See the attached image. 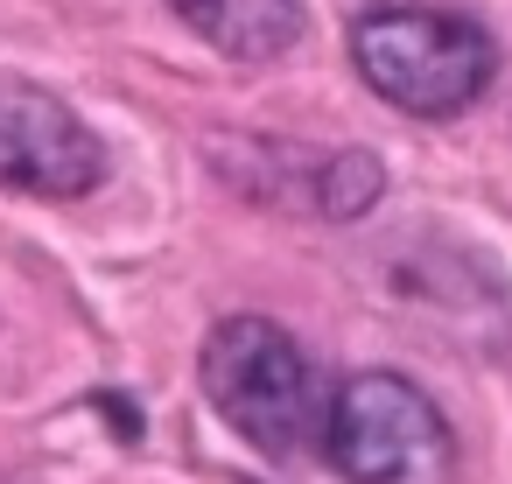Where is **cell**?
Wrapping results in <instances>:
<instances>
[{
    "label": "cell",
    "mask_w": 512,
    "mask_h": 484,
    "mask_svg": "<svg viewBox=\"0 0 512 484\" xmlns=\"http://www.w3.org/2000/svg\"><path fill=\"white\" fill-rule=\"evenodd\" d=\"M323 449L351 484H449L456 435L442 407L400 372H358L323 414Z\"/></svg>",
    "instance_id": "cell-3"
},
{
    "label": "cell",
    "mask_w": 512,
    "mask_h": 484,
    "mask_svg": "<svg viewBox=\"0 0 512 484\" xmlns=\"http://www.w3.org/2000/svg\"><path fill=\"white\" fill-rule=\"evenodd\" d=\"M379 162L372 155H358V148H344V155H330L323 169H316V183H309V197H316V211L323 218H358V211H372V197H379Z\"/></svg>",
    "instance_id": "cell-6"
},
{
    "label": "cell",
    "mask_w": 512,
    "mask_h": 484,
    "mask_svg": "<svg viewBox=\"0 0 512 484\" xmlns=\"http://www.w3.org/2000/svg\"><path fill=\"white\" fill-rule=\"evenodd\" d=\"M351 64L386 106L414 120H449L491 85L498 43L442 8H372L351 29Z\"/></svg>",
    "instance_id": "cell-1"
},
{
    "label": "cell",
    "mask_w": 512,
    "mask_h": 484,
    "mask_svg": "<svg viewBox=\"0 0 512 484\" xmlns=\"http://www.w3.org/2000/svg\"><path fill=\"white\" fill-rule=\"evenodd\" d=\"M106 176L99 134L43 85H0V190L85 197Z\"/></svg>",
    "instance_id": "cell-4"
},
{
    "label": "cell",
    "mask_w": 512,
    "mask_h": 484,
    "mask_svg": "<svg viewBox=\"0 0 512 484\" xmlns=\"http://www.w3.org/2000/svg\"><path fill=\"white\" fill-rule=\"evenodd\" d=\"M169 8L239 64H267L302 36V0H169Z\"/></svg>",
    "instance_id": "cell-5"
},
{
    "label": "cell",
    "mask_w": 512,
    "mask_h": 484,
    "mask_svg": "<svg viewBox=\"0 0 512 484\" xmlns=\"http://www.w3.org/2000/svg\"><path fill=\"white\" fill-rule=\"evenodd\" d=\"M204 393L267 456H295V449H309L323 435L316 365L267 316H225L204 337Z\"/></svg>",
    "instance_id": "cell-2"
}]
</instances>
